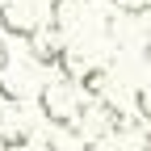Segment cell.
<instances>
[{
    "label": "cell",
    "instance_id": "6da1fadb",
    "mask_svg": "<svg viewBox=\"0 0 151 151\" xmlns=\"http://www.w3.org/2000/svg\"><path fill=\"white\" fill-rule=\"evenodd\" d=\"M38 109H42V118L55 130H76L80 118H84V92L59 76V80H50V84L38 88Z\"/></svg>",
    "mask_w": 151,
    "mask_h": 151
},
{
    "label": "cell",
    "instance_id": "7a4b0ae2",
    "mask_svg": "<svg viewBox=\"0 0 151 151\" xmlns=\"http://www.w3.org/2000/svg\"><path fill=\"white\" fill-rule=\"evenodd\" d=\"M0 29L9 38L29 42V38L42 29V21H38V13H34V0H4V4H0Z\"/></svg>",
    "mask_w": 151,
    "mask_h": 151
},
{
    "label": "cell",
    "instance_id": "3957f363",
    "mask_svg": "<svg viewBox=\"0 0 151 151\" xmlns=\"http://www.w3.org/2000/svg\"><path fill=\"white\" fill-rule=\"evenodd\" d=\"M29 59L38 63V67H63V55H67V46H63V34L55 29L50 21H42V29H38L34 38H29Z\"/></svg>",
    "mask_w": 151,
    "mask_h": 151
},
{
    "label": "cell",
    "instance_id": "277c9868",
    "mask_svg": "<svg viewBox=\"0 0 151 151\" xmlns=\"http://www.w3.org/2000/svg\"><path fill=\"white\" fill-rule=\"evenodd\" d=\"M34 59H25V63H13L9 59V67L0 71V101H13V105H21L25 97H29V88H34Z\"/></svg>",
    "mask_w": 151,
    "mask_h": 151
},
{
    "label": "cell",
    "instance_id": "5b68a950",
    "mask_svg": "<svg viewBox=\"0 0 151 151\" xmlns=\"http://www.w3.org/2000/svg\"><path fill=\"white\" fill-rule=\"evenodd\" d=\"M29 147V122L21 113H0V151H25Z\"/></svg>",
    "mask_w": 151,
    "mask_h": 151
},
{
    "label": "cell",
    "instance_id": "8992f818",
    "mask_svg": "<svg viewBox=\"0 0 151 151\" xmlns=\"http://www.w3.org/2000/svg\"><path fill=\"white\" fill-rule=\"evenodd\" d=\"M84 13H88V0H50V25L59 29V34L76 29Z\"/></svg>",
    "mask_w": 151,
    "mask_h": 151
},
{
    "label": "cell",
    "instance_id": "52a82bcc",
    "mask_svg": "<svg viewBox=\"0 0 151 151\" xmlns=\"http://www.w3.org/2000/svg\"><path fill=\"white\" fill-rule=\"evenodd\" d=\"M76 88H80L88 101H101L105 92H109V67H101V63H97V67H84V76H80Z\"/></svg>",
    "mask_w": 151,
    "mask_h": 151
},
{
    "label": "cell",
    "instance_id": "ba28073f",
    "mask_svg": "<svg viewBox=\"0 0 151 151\" xmlns=\"http://www.w3.org/2000/svg\"><path fill=\"white\" fill-rule=\"evenodd\" d=\"M113 4H118L126 17H139V13H147V9H151V0H113Z\"/></svg>",
    "mask_w": 151,
    "mask_h": 151
},
{
    "label": "cell",
    "instance_id": "9c48e42d",
    "mask_svg": "<svg viewBox=\"0 0 151 151\" xmlns=\"http://www.w3.org/2000/svg\"><path fill=\"white\" fill-rule=\"evenodd\" d=\"M9 59H13V55H9V46H4V38H0V71L9 67Z\"/></svg>",
    "mask_w": 151,
    "mask_h": 151
},
{
    "label": "cell",
    "instance_id": "30bf717a",
    "mask_svg": "<svg viewBox=\"0 0 151 151\" xmlns=\"http://www.w3.org/2000/svg\"><path fill=\"white\" fill-rule=\"evenodd\" d=\"M143 151H151V130H147V139H143Z\"/></svg>",
    "mask_w": 151,
    "mask_h": 151
}]
</instances>
